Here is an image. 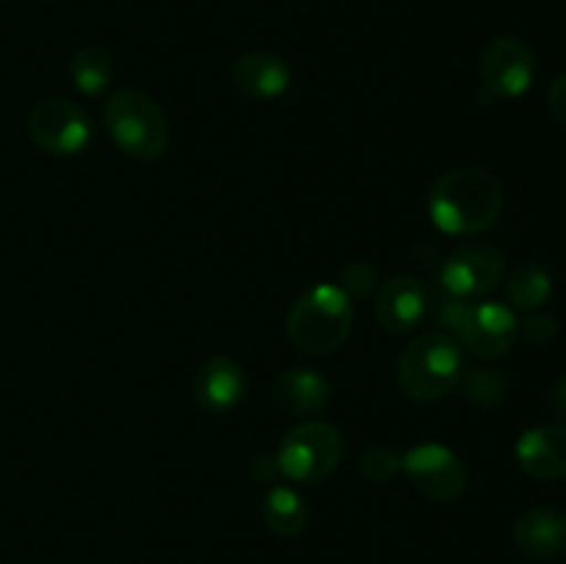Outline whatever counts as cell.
I'll list each match as a JSON object with an SVG mask.
<instances>
[{"instance_id": "7c38bea8", "label": "cell", "mask_w": 566, "mask_h": 564, "mask_svg": "<svg viewBox=\"0 0 566 564\" xmlns=\"http://www.w3.org/2000/svg\"><path fill=\"white\" fill-rule=\"evenodd\" d=\"M247 396V374L232 357H210L193 376V398L205 412L224 415Z\"/></svg>"}, {"instance_id": "8fae6325", "label": "cell", "mask_w": 566, "mask_h": 564, "mask_svg": "<svg viewBox=\"0 0 566 564\" xmlns=\"http://www.w3.org/2000/svg\"><path fill=\"white\" fill-rule=\"evenodd\" d=\"M429 310V291L415 276H392L379 288L376 296V318L381 330L392 335L415 330Z\"/></svg>"}, {"instance_id": "cb8c5ba5", "label": "cell", "mask_w": 566, "mask_h": 564, "mask_svg": "<svg viewBox=\"0 0 566 564\" xmlns=\"http://www.w3.org/2000/svg\"><path fill=\"white\" fill-rule=\"evenodd\" d=\"M547 108H551V114L566 127V72L551 83V92H547Z\"/></svg>"}, {"instance_id": "7a4b0ae2", "label": "cell", "mask_w": 566, "mask_h": 564, "mask_svg": "<svg viewBox=\"0 0 566 564\" xmlns=\"http://www.w3.org/2000/svg\"><path fill=\"white\" fill-rule=\"evenodd\" d=\"M352 296L335 282H318L298 293L287 313V335L302 352L329 354L352 335Z\"/></svg>"}, {"instance_id": "d4e9b609", "label": "cell", "mask_w": 566, "mask_h": 564, "mask_svg": "<svg viewBox=\"0 0 566 564\" xmlns=\"http://www.w3.org/2000/svg\"><path fill=\"white\" fill-rule=\"evenodd\" d=\"M547 404H551L553 418H556L562 426H566V376L562 382H556V385H553Z\"/></svg>"}, {"instance_id": "4fadbf2b", "label": "cell", "mask_w": 566, "mask_h": 564, "mask_svg": "<svg viewBox=\"0 0 566 564\" xmlns=\"http://www.w3.org/2000/svg\"><path fill=\"white\" fill-rule=\"evenodd\" d=\"M517 462L525 476L536 481H553L566 476V426H536L520 435Z\"/></svg>"}, {"instance_id": "ffe728a7", "label": "cell", "mask_w": 566, "mask_h": 564, "mask_svg": "<svg viewBox=\"0 0 566 564\" xmlns=\"http://www.w3.org/2000/svg\"><path fill=\"white\" fill-rule=\"evenodd\" d=\"M464 379V393L473 404L479 407H497V404L506 398V379H503L497 370L479 368L473 374L462 376Z\"/></svg>"}, {"instance_id": "5b68a950", "label": "cell", "mask_w": 566, "mask_h": 564, "mask_svg": "<svg viewBox=\"0 0 566 564\" xmlns=\"http://www.w3.org/2000/svg\"><path fill=\"white\" fill-rule=\"evenodd\" d=\"M343 459V437L326 420H304L287 431L276 451L280 476L298 484H318L329 479Z\"/></svg>"}, {"instance_id": "2e32d148", "label": "cell", "mask_w": 566, "mask_h": 564, "mask_svg": "<svg viewBox=\"0 0 566 564\" xmlns=\"http://www.w3.org/2000/svg\"><path fill=\"white\" fill-rule=\"evenodd\" d=\"M514 545L531 558H558L566 553V514L558 509H528L514 523Z\"/></svg>"}, {"instance_id": "d6986e66", "label": "cell", "mask_w": 566, "mask_h": 564, "mask_svg": "<svg viewBox=\"0 0 566 564\" xmlns=\"http://www.w3.org/2000/svg\"><path fill=\"white\" fill-rule=\"evenodd\" d=\"M70 77L77 92L97 97V94H103L111 86V77H114L111 55L103 48H94V44L75 50L70 61Z\"/></svg>"}, {"instance_id": "5bb4252c", "label": "cell", "mask_w": 566, "mask_h": 564, "mask_svg": "<svg viewBox=\"0 0 566 564\" xmlns=\"http://www.w3.org/2000/svg\"><path fill=\"white\" fill-rule=\"evenodd\" d=\"M232 86L249 100H274L291 88L293 72L282 55L269 53V50H254V53L241 55L232 64Z\"/></svg>"}, {"instance_id": "52a82bcc", "label": "cell", "mask_w": 566, "mask_h": 564, "mask_svg": "<svg viewBox=\"0 0 566 564\" xmlns=\"http://www.w3.org/2000/svg\"><path fill=\"white\" fill-rule=\"evenodd\" d=\"M28 136L50 155H81L92 138L86 111L64 97H48L28 114Z\"/></svg>"}, {"instance_id": "30bf717a", "label": "cell", "mask_w": 566, "mask_h": 564, "mask_svg": "<svg viewBox=\"0 0 566 564\" xmlns=\"http://www.w3.org/2000/svg\"><path fill=\"white\" fill-rule=\"evenodd\" d=\"M520 335V321L512 307L497 302H470L468 318L459 330L457 341L479 359H497L509 354Z\"/></svg>"}, {"instance_id": "6da1fadb", "label": "cell", "mask_w": 566, "mask_h": 564, "mask_svg": "<svg viewBox=\"0 0 566 564\" xmlns=\"http://www.w3.org/2000/svg\"><path fill=\"white\" fill-rule=\"evenodd\" d=\"M503 210V186L495 175L475 166L451 169L431 186L429 216L448 236H475L497 221Z\"/></svg>"}, {"instance_id": "484cf974", "label": "cell", "mask_w": 566, "mask_h": 564, "mask_svg": "<svg viewBox=\"0 0 566 564\" xmlns=\"http://www.w3.org/2000/svg\"><path fill=\"white\" fill-rule=\"evenodd\" d=\"M252 476L258 481H271L274 476H280V464H276V457H254L252 459Z\"/></svg>"}, {"instance_id": "9a60e30c", "label": "cell", "mask_w": 566, "mask_h": 564, "mask_svg": "<svg viewBox=\"0 0 566 564\" xmlns=\"http://www.w3.org/2000/svg\"><path fill=\"white\" fill-rule=\"evenodd\" d=\"M329 382L313 368H291L271 385V401L291 418H310L329 404Z\"/></svg>"}, {"instance_id": "8992f818", "label": "cell", "mask_w": 566, "mask_h": 564, "mask_svg": "<svg viewBox=\"0 0 566 564\" xmlns=\"http://www.w3.org/2000/svg\"><path fill=\"white\" fill-rule=\"evenodd\" d=\"M506 258L497 247L486 241H470L453 249L451 258L440 265V285L446 296L475 302L501 285Z\"/></svg>"}, {"instance_id": "ac0fdd59", "label": "cell", "mask_w": 566, "mask_h": 564, "mask_svg": "<svg viewBox=\"0 0 566 564\" xmlns=\"http://www.w3.org/2000/svg\"><path fill=\"white\" fill-rule=\"evenodd\" d=\"M553 296V276L536 260H525L509 276V299L517 310L536 313Z\"/></svg>"}, {"instance_id": "277c9868", "label": "cell", "mask_w": 566, "mask_h": 564, "mask_svg": "<svg viewBox=\"0 0 566 564\" xmlns=\"http://www.w3.org/2000/svg\"><path fill=\"white\" fill-rule=\"evenodd\" d=\"M462 348L446 332H426L403 348L398 359V382L415 401L446 398L462 382Z\"/></svg>"}, {"instance_id": "9c48e42d", "label": "cell", "mask_w": 566, "mask_h": 564, "mask_svg": "<svg viewBox=\"0 0 566 564\" xmlns=\"http://www.w3.org/2000/svg\"><path fill=\"white\" fill-rule=\"evenodd\" d=\"M479 72L492 97H520L528 92L536 77V53L525 39L495 36L481 50Z\"/></svg>"}, {"instance_id": "3957f363", "label": "cell", "mask_w": 566, "mask_h": 564, "mask_svg": "<svg viewBox=\"0 0 566 564\" xmlns=\"http://www.w3.org/2000/svg\"><path fill=\"white\" fill-rule=\"evenodd\" d=\"M103 122L122 153L136 160H158L171 142L169 122L149 94L119 88L103 105Z\"/></svg>"}, {"instance_id": "44dd1931", "label": "cell", "mask_w": 566, "mask_h": 564, "mask_svg": "<svg viewBox=\"0 0 566 564\" xmlns=\"http://www.w3.org/2000/svg\"><path fill=\"white\" fill-rule=\"evenodd\" d=\"M359 470L370 481H390L401 470V457L387 446H370L359 459Z\"/></svg>"}, {"instance_id": "603a6c76", "label": "cell", "mask_w": 566, "mask_h": 564, "mask_svg": "<svg viewBox=\"0 0 566 564\" xmlns=\"http://www.w3.org/2000/svg\"><path fill=\"white\" fill-rule=\"evenodd\" d=\"M520 330H523L525 341L536 343V346H545V343H551L553 337L558 335V321L553 318L551 313H539V310H536V313H531L528 318L520 324Z\"/></svg>"}, {"instance_id": "e0dca14e", "label": "cell", "mask_w": 566, "mask_h": 564, "mask_svg": "<svg viewBox=\"0 0 566 564\" xmlns=\"http://www.w3.org/2000/svg\"><path fill=\"white\" fill-rule=\"evenodd\" d=\"M263 520L276 536H298L310 523L307 501L293 487H274L263 501Z\"/></svg>"}, {"instance_id": "7402d4cb", "label": "cell", "mask_w": 566, "mask_h": 564, "mask_svg": "<svg viewBox=\"0 0 566 564\" xmlns=\"http://www.w3.org/2000/svg\"><path fill=\"white\" fill-rule=\"evenodd\" d=\"M376 269L365 260H357V263L346 265L340 276V288L348 293L352 299H368L376 288Z\"/></svg>"}, {"instance_id": "ba28073f", "label": "cell", "mask_w": 566, "mask_h": 564, "mask_svg": "<svg viewBox=\"0 0 566 564\" xmlns=\"http://www.w3.org/2000/svg\"><path fill=\"white\" fill-rule=\"evenodd\" d=\"M401 470L412 481L415 490L437 503H451L468 490V468L462 459L440 442H420L407 457H401Z\"/></svg>"}]
</instances>
